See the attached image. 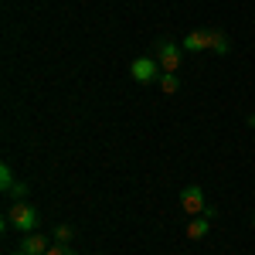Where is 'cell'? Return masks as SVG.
I'll use <instances>...</instances> for the list:
<instances>
[{
  "mask_svg": "<svg viewBox=\"0 0 255 255\" xmlns=\"http://www.w3.org/2000/svg\"><path fill=\"white\" fill-rule=\"evenodd\" d=\"M38 208L34 204H27V201H14L10 204V211H7V221H10V228H17L20 235H27V232H34L38 228Z\"/></svg>",
  "mask_w": 255,
  "mask_h": 255,
  "instance_id": "1",
  "label": "cell"
},
{
  "mask_svg": "<svg viewBox=\"0 0 255 255\" xmlns=\"http://www.w3.org/2000/svg\"><path fill=\"white\" fill-rule=\"evenodd\" d=\"M157 48V61H160V72H170V75H177L180 72V58H184V48L177 44V41H157L153 44Z\"/></svg>",
  "mask_w": 255,
  "mask_h": 255,
  "instance_id": "2",
  "label": "cell"
},
{
  "mask_svg": "<svg viewBox=\"0 0 255 255\" xmlns=\"http://www.w3.org/2000/svg\"><path fill=\"white\" fill-rule=\"evenodd\" d=\"M180 208H184V215H187V218L204 215V208H208V201H204V191H201L197 184L184 187V191H180Z\"/></svg>",
  "mask_w": 255,
  "mask_h": 255,
  "instance_id": "3",
  "label": "cell"
},
{
  "mask_svg": "<svg viewBox=\"0 0 255 255\" xmlns=\"http://www.w3.org/2000/svg\"><path fill=\"white\" fill-rule=\"evenodd\" d=\"M129 75L146 85V82L160 79V61H157V58H136L133 65H129Z\"/></svg>",
  "mask_w": 255,
  "mask_h": 255,
  "instance_id": "4",
  "label": "cell"
},
{
  "mask_svg": "<svg viewBox=\"0 0 255 255\" xmlns=\"http://www.w3.org/2000/svg\"><path fill=\"white\" fill-rule=\"evenodd\" d=\"M48 249H51V245H48V235L27 232V235H20V249H17V252H24V255H44Z\"/></svg>",
  "mask_w": 255,
  "mask_h": 255,
  "instance_id": "5",
  "label": "cell"
},
{
  "mask_svg": "<svg viewBox=\"0 0 255 255\" xmlns=\"http://www.w3.org/2000/svg\"><path fill=\"white\" fill-rule=\"evenodd\" d=\"M187 55H197V51H208V31H191L187 38H184V44H180Z\"/></svg>",
  "mask_w": 255,
  "mask_h": 255,
  "instance_id": "6",
  "label": "cell"
},
{
  "mask_svg": "<svg viewBox=\"0 0 255 255\" xmlns=\"http://www.w3.org/2000/svg\"><path fill=\"white\" fill-rule=\"evenodd\" d=\"M208 232H211V218H204V215H197V218H191V221H187V238H204L208 235Z\"/></svg>",
  "mask_w": 255,
  "mask_h": 255,
  "instance_id": "7",
  "label": "cell"
},
{
  "mask_svg": "<svg viewBox=\"0 0 255 255\" xmlns=\"http://www.w3.org/2000/svg\"><path fill=\"white\" fill-rule=\"evenodd\" d=\"M208 48H211L215 55H228V51H232V41L225 38L221 31H208Z\"/></svg>",
  "mask_w": 255,
  "mask_h": 255,
  "instance_id": "8",
  "label": "cell"
},
{
  "mask_svg": "<svg viewBox=\"0 0 255 255\" xmlns=\"http://www.w3.org/2000/svg\"><path fill=\"white\" fill-rule=\"evenodd\" d=\"M157 85H160V92H167V96H174L177 89H180V79H177V75H170V72H160Z\"/></svg>",
  "mask_w": 255,
  "mask_h": 255,
  "instance_id": "9",
  "label": "cell"
},
{
  "mask_svg": "<svg viewBox=\"0 0 255 255\" xmlns=\"http://www.w3.org/2000/svg\"><path fill=\"white\" fill-rule=\"evenodd\" d=\"M14 184H17V180H14V174H10V163H0V187L10 194V191H14Z\"/></svg>",
  "mask_w": 255,
  "mask_h": 255,
  "instance_id": "10",
  "label": "cell"
},
{
  "mask_svg": "<svg viewBox=\"0 0 255 255\" xmlns=\"http://www.w3.org/2000/svg\"><path fill=\"white\" fill-rule=\"evenodd\" d=\"M72 235H75V232H72V225H58V228L51 232V238H55L58 245H68V242H72Z\"/></svg>",
  "mask_w": 255,
  "mask_h": 255,
  "instance_id": "11",
  "label": "cell"
},
{
  "mask_svg": "<svg viewBox=\"0 0 255 255\" xmlns=\"http://www.w3.org/2000/svg\"><path fill=\"white\" fill-rule=\"evenodd\" d=\"M27 191H31V184L17 180V184H14V191H10V197H14V201H24V197H27Z\"/></svg>",
  "mask_w": 255,
  "mask_h": 255,
  "instance_id": "12",
  "label": "cell"
},
{
  "mask_svg": "<svg viewBox=\"0 0 255 255\" xmlns=\"http://www.w3.org/2000/svg\"><path fill=\"white\" fill-rule=\"evenodd\" d=\"M44 255H79V252H72L68 245H58V242H55V245H51V249H48Z\"/></svg>",
  "mask_w": 255,
  "mask_h": 255,
  "instance_id": "13",
  "label": "cell"
},
{
  "mask_svg": "<svg viewBox=\"0 0 255 255\" xmlns=\"http://www.w3.org/2000/svg\"><path fill=\"white\" fill-rule=\"evenodd\" d=\"M245 123H249V126H255V116H249V119H245Z\"/></svg>",
  "mask_w": 255,
  "mask_h": 255,
  "instance_id": "14",
  "label": "cell"
},
{
  "mask_svg": "<svg viewBox=\"0 0 255 255\" xmlns=\"http://www.w3.org/2000/svg\"><path fill=\"white\" fill-rule=\"evenodd\" d=\"M17 255H24V252H17Z\"/></svg>",
  "mask_w": 255,
  "mask_h": 255,
  "instance_id": "15",
  "label": "cell"
}]
</instances>
